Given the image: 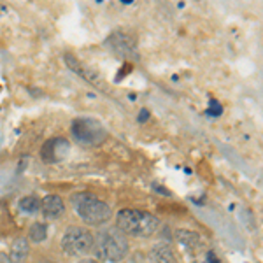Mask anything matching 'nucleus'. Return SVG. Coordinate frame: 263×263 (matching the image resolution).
Returning a JSON list of instances; mask_svg holds the SVG:
<instances>
[{
	"mask_svg": "<svg viewBox=\"0 0 263 263\" xmlns=\"http://www.w3.org/2000/svg\"><path fill=\"white\" fill-rule=\"evenodd\" d=\"M207 263H219V258L216 256V253L211 251L209 254H207Z\"/></svg>",
	"mask_w": 263,
	"mask_h": 263,
	"instance_id": "obj_16",
	"label": "nucleus"
},
{
	"mask_svg": "<svg viewBox=\"0 0 263 263\" xmlns=\"http://www.w3.org/2000/svg\"><path fill=\"white\" fill-rule=\"evenodd\" d=\"M107 48H111L114 53L121 54V57H137V44H135V37L126 32H116L107 39Z\"/></svg>",
	"mask_w": 263,
	"mask_h": 263,
	"instance_id": "obj_7",
	"label": "nucleus"
},
{
	"mask_svg": "<svg viewBox=\"0 0 263 263\" xmlns=\"http://www.w3.org/2000/svg\"><path fill=\"white\" fill-rule=\"evenodd\" d=\"M65 62H67V65H69V69H70V70H74L78 76H81V78L84 79V81H88V83L95 84V86L102 88L100 84H104V83L100 81L99 72L91 70L90 67H86V65H84V63L79 62L78 58L70 57V54H67V57H65Z\"/></svg>",
	"mask_w": 263,
	"mask_h": 263,
	"instance_id": "obj_8",
	"label": "nucleus"
},
{
	"mask_svg": "<svg viewBox=\"0 0 263 263\" xmlns=\"http://www.w3.org/2000/svg\"><path fill=\"white\" fill-rule=\"evenodd\" d=\"M78 263H99V261H95V260H90V258H84V260L78 261Z\"/></svg>",
	"mask_w": 263,
	"mask_h": 263,
	"instance_id": "obj_19",
	"label": "nucleus"
},
{
	"mask_svg": "<svg viewBox=\"0 0 263 263\" xmlns=\"http://www.w3.org/2000/svg\"><path fill=\"white\" fill-rule=\"evenodd\" d=\"M39 263H54V261H51V260H41Z\"/></svg>",
	"mask_w": 263,
	"mask_h": 263,
	"instance_id": "obj_20",
	"label": "nucleus"
},
{
	"mask_svg": "<svg viewBox=\"0 0 263 263\" xmlns=\"http://www.w3.org/2000/svg\"><path fill=\"white\" fill-rule=\"evenodd\" d=\"M221 112H223V107L219 105V102L218 100H211L209 102V109H207V114L209 116H221Z\"/></svg>",
	"mask_w": 263,
	"mask_h": 263,
	"instance_id": "obj_15",
	"label": "nucleus"
},
{
	"mask_svg": "<svg viewBox=\"0 0 263 263\" xmlns=\"http://www.w3.org/2000/svg\"><path fill=\"white\" fill-rule=\"evenodd\" d=\"M95 253L100 260L109 263H118L128 254V240L126 235L121 233L118 228H107L93 237Z\"/></svg>",
	"mask_w": 263,
	"mask_h": 263,
	"instance_id": "obj_2",
	"label": "nucleus"
},
{
	"mask_svg": "<svg viewBox=\"0 0 263 263\" xmlns=\"http://www.w3.org/2000/svg\"><path fill=\"white\" fill-rule=\"evenodd\" d=\"M70 144L67 142V139L63 137H53L49 141L44 142L41 149V156L44 163H58L62 160H65V156L69 155Z\"/></svg>",
	"mask_w": 263,
	"mask_h": 263,
	"instance_id": "obj_6",
	"label": "nucleus"
},
{
	"mask_svg": "<svg viewBox=\"0 0 263 263\" xmlns=\"http://www.w3.org/2000/svg\"><path fill=\"white\" fill-rule=\"evenodd\" d=\"M118 230L125 235L134 237H149L160 227V219L146 211L139 209H123L116 219Z\"/></svg>",
	"mask_w": 263,
	"mask_h": 263,
	"instance_id": "obj_1",
	"label": "nucleus"
},
{
	"mask_svg": "<svg viewBox=\"0 0 263 263\" xmlns=\"http://www.w3.org/2000/svg\"><path fill=\"white\" fill-rule=\"evenodd\" d=\"M41 209H42V214L48 219H58L65 213V203H63V200L58 195H48V197H44V200L41 202Z\"/></svg>",
	"mask_w": 263,
	"mask_h": 263,
	"instance_id": "obj_9",
	"label": "nucleus"
},
{
	"mask_svg": "<svg viewBox=\"0 0 263 263\" xmlns=\"http://www.w3.org/2000/svg\"><path fill=\"white\" fill-rule=\"evenodd\" d=\"M20 209L23 211V213L33 214L41 209V200L37 197H25L20 200Z\"/></svg>",
	"mask_w": 263,
	"mask_h": 263,
	"instance_id": "obj_14",
	"label": "nucleus"
},
{
	"mask_svg": "<svg viewBox=\"0 0 263 263\" xmlns=\"http://www.w3.org/2000/svg\"><path fill=\"white\" fill-rule=\"evenodd\" d=\"M28 251H30L28 240L27 239H16L11 246V254H9L11 263H23L25 260H27Z\"/></svg>",
	"mask_w": 263,
	"mask_h": 263,
	"instance_id": "obj_11",
	"label": "nucleus"
},
{
	"mask_svg": "<svg viewBox=\"0 0 263 263\" xmlns=\"http://www.w3.org/2000/svg\"><path fill=\"white\" fill-rule=\"evenodd\" d=\"M70 202L79 218L86 224H91V227H99V224L109 221L112 216L111 207L105 202L99 200V198L91 193H86V192L76 193Z\"/></svg>",
	"mask_w": 263,
	"mask_h": 263,
	"instance_id": "obj_3",
	"label": "nucleus"
},
{
	"mask_svg": "<svg viewBox=\"0 0 263 263\" xmlns=\"http://www.w3.org/2000/svg\"><path fill=\"white\" fill-rule=\"evenodd\" d=\"M0 263H11V260H9V254L0 253Z\"/></svg>",
	"mask_w": 263,
	"mask_h": 263,
	"instance_id": "obj_17",
	"label": "nucleus"
},
{
	"mask_svg": "<svg viewBox=\"0 0 263 263\" xmlns=\"http://www.w3.org/2000/svg\"><path fill=\"white\" fill-rule=\"evenodd\" d=\"M93 248V235L88 228L70 227L62 239V249L70 256H81Z\"/></svg>",
	"mask_w": 263,
	"mask_h": 263,
	"instance_id": "obj_5",
	"label": "nucleus"
},
{
	"mask_svg": "<svg viewBox=\"0 0 263 263\" xmlns=\"http://www.w3.org/2000/svg\"><path fill=\"white\" fill-rule=\"evenodd\" d=\"M151 263H177L176 256H174L172 249L167 244H158L151 249L149 253Z\"/></svg>",
	"mask_w": 263,
	"mask_h": 263,
	"instance_id": "obj_10",
	"label": "nucleus"
},
{
	"mask_svg": "<svg viewBox=\"0 0 263 263\" xmlns=\"http://www.w3.org/2000/svg\"><path fill=\"white\" fill-rule=\"evenodd\" d=\"M147 114H149V112H147L146 109H142V111H141V118H139V120H141V121L147 120Z\"/></svg>",
	"mask_w": 263,
	"mask_h": 263,
	"instance_id": "obj_18",
	"label": "nucleus"
},
{
	"mask_svg": "<svg viewBox=\"0 0 263 263\" xmlns=\"http://www.w3.org/2000/svg\"><path fill=\"white\" fill-rule=\"evenodd\" d=\"M177 240H179L181 244H184L186 248H198V246H202V239L198 233L195 232H190V230H177Z\"/></svg>",
	"mask_w": 263,
	"mask_h": 263,
	"instance_id": "obj_12",
	"label": "nucleus"
},
{
	"mask_svg": "<svg viewBox=\"0 0 263 263\" xmlns=\"http://www.w3.org/2000/svg\"><path fill=\"white\" fill-rule=\"evenodd\" d=\"M46 237H48V227L42 223H33L28 230V239L33 244H41L42 240H46Z\"/></svg>",
	"mask_w": 263,
	"mask_h": 263,
	"instance_id": "obj_13",
	"label": "nucleus"
},
{
	"mask_svg": "<svg viewBox=\"0 0 263 263\" xmlns=\"http://www.w3.org/2000/svg\"><path fill=\"white\" fill-rule=\"evenodd\" d=\"M72 137L84 147H97L107 139V130L100 121L91 118H78L72 121Z\"/></svg>",
	"mask_w": 263,
	"mask_h": 263,
	"instance_id": "obj_4",
	"label": "nucleus"
}]
</instances>
